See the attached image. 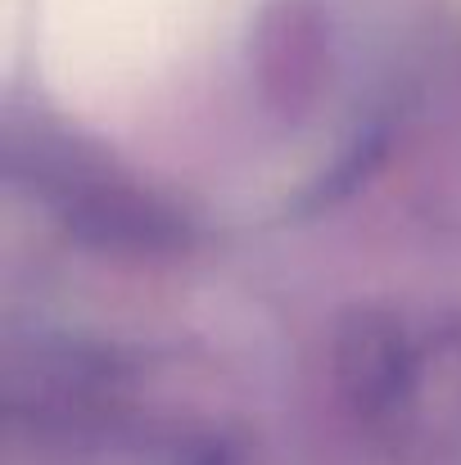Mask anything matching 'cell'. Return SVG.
Instances as JSON below:
<instances>
[{
  "mask_svg": "<svg viewBox=\"0 0 461 465\" xmlns=\"http://www.w3.org/2000/svg\"><path fill=\"white\" fill-rule=\"evenodd\" d=\"M254 0H36V68L77 118H123L213 54Z\"/></svg>",
  "mask_w": 461,
  "mask_h": 465,
  "instance_id": "obj_1",
  "label": "cell"
}]
</instances>
